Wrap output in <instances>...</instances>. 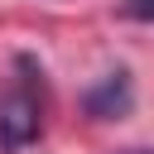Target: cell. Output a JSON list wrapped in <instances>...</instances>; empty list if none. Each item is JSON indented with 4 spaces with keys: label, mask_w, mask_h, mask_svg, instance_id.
Returning a JSON list of instances; mask_svg holds the SVG:
<instances>
[{
    "label": "cell",
    "mask_w": 154,
    "mask_h": 154,
    "mask_svg": "<svg viewBox=\"0 0 154 154\" xmlns=\"http://www.w3.org/2000/svg\"><path fill=\"white\" fill-rule=\"evenodd\" d=\"M43 135V67L19 53L14 58V82L0 96V149H24Z\"/></svg>",
    "instance_id": "obj_1"
},
{
    "label": "cell",
    "mask_w": 154,
    "mask_h": 154,
    "mask_svg": "<svg viewBox=\"0 0 154 154\" xmlns=\"http://www.w3.org/2000/svg\"><path fill=\"white\" fill-rule=\"evenodd\" d=\"M125 106H130V77H125V72H106V82L87 91V111H91L96 120L120 116Z\"/></svg>",
    "instance_id": "obj_2"
},
{
    "label": "cell",
    "mask_w": 154,
    "mask_h": 154,
    "mask_svg": "<svg viewBox=\"0 0 154 154\" xmlns=\"http://www.w3.org/2000/svg\"><path fill=\"white\" fill-rule=\"evenodd\" d=\"M125 14L130 19H154V0H125Z\"/></svg>",
    "instance_id": "obj_3"
},
{
    "label": "cell",
    "mask_w": 154,
    "mask_h": 154,
    "mask_svg": "<svg viewBox=\"0 0 154 154\" xmlns=\"http://www.w3.org/2000/svg\"><path fill=\"white\" fill-rule=\"evenodd\" d=\"M125 154H154V149H125Z\"/></svg>",
    "instance_id": "obj_4"
}]
</instances>
